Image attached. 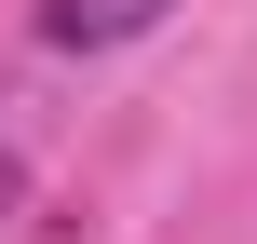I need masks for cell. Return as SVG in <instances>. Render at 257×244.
<instances>
[{"mask_svg": "<svg viewBox=\"0 0 257 244\" xmlns=\"http://www.w3.org/2000/svg\"><path fill=\"white\" fill-rule=\"evenodd\" d=\"M14 204H27V163H14V149H0V217H14Z\"/></svg>", "mask_w": 257, "mask_h": 244, "instance_id": "obj_2", "label": "cell"}, {"mask_svg": "<svg viewBox=\"0 0 257 244\" xmlns=\"http://www.w3.org/2000/svg\"><path fill=\"white\" fill-rule=\"evenodd\" d=\"M163 0H41V41H68V54H108V41H136Z\"/></svg>", "mask_w": 257, "mask_h": 244, "instance_id": "obj_1", "label": "cell"}]
</instances>
